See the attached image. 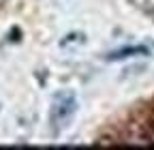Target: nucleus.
<instances>
[{"mask_svg":"<svg viewBox=\"0 0 154 150\" xmlns=\"http://www.w3.org/2000/svg\"><path fill=\"white\" fill-rule=\"evenodd\" d=\"M77 111V101L71 92H60L51 103V124L56 129H62L71 122Z\"/></svg>","mask_w":154,"mask_h":150,"instance_id":"1","label":"nucleus"},{"mask_svg":"<svg viewBox=\"0 0 154 150\" xmlns=\"http://www.w3.org/2000/svg\"><path fill=\"white\" fill-rule=\"evenodd\" d=\"M135 54H146V49L143 47H126V49L109 54V60H122V58H128V56H135Z\"/></svg>","mask_w":154,"mask_h":150,"instance_id":"2","label":"nucleus"}]
</instances>
